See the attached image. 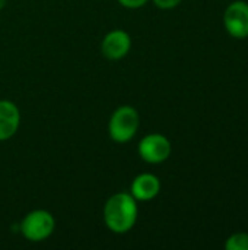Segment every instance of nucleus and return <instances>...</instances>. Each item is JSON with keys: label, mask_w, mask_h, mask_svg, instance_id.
Here are the masks:
<instances>
[{"label": "nucleus", "mask_w": 248, "mask_h": 250, "mask_svg": "<svg viewBox=\"0 0 248 250\" xmlns=\"http://www.w3.org/2000/svg\"><path fill=\"white\" fill-rule=\"evenodd\" d=\"M139 217V202L130 192H117L111 195L102 209L105 227L115 234L129 233Z\"/></svg>", "instance_id": "f257e3e1"}, {"label": "nucleus", "mask_w": 248, "mask_h": 250, "mask_svg": "<svg viewBox=\"0 0 248 250\" xmlns=\"http://www.w3.org/2000/svg\"><path fill=\"white\" fill-rule=\"evenodd\" d=\"M140 127V114L133 105L117 107L108 122V135L115 144L130 142Z\"/></svg>", "instance_id": "f03ea898"}, {"label": "nucleus", "mask_w": 248, "mask_h": 250, "mask_svg": "<svg viewBox=\"0 0 248 250\" xmlns=\"http://www.w3.org/2000/svg\"><path fill=\"white\" fill-rule=\"evenodd\" d=\"M56 230V218L47 209H34L19 223V231L25 240L32 243L45 242Z\"/></svg>", "instance_id": "7ed1b4c3"}, {"label": "nucleus", "mask_w": 248, "mask_h": 250, "mask_svg": "<svg viewBox=\"0 0 248 250\" xmlns=\"http://www.w3.org/2000/svg\"><path fill=\"white\" fill-rule=\"evenodd\" d=\"M137 154L140 160L148 164H162L171 157L172 145L171 141L162 133H148L140 139Z\"/></svg>", "instance_id": "20e7f679"}, {"label": "nucleus", "mask_w": 248, "mask_h": 250, "mask_svg": "<svg viewBox=\"0 0 248 250\" xmlns=\"http://www.w3.org/2000/svg\"><path fill=\"white\" fill-rule=\"evenodd\" d=\"M224 28L235 40L248 38V3L235 0L224 12Z\"/></svg>", "instance_id": "39448f33"}, {"label": "nucleus", "mask_w": 248, "mask_h": 250, "mask_svg": "<svg viewBox=\"0 0 248 250\" xmlns=\"http://www.w3.org/2000/svg\"><path fill=\"white\" fill-rule=\"evenodd\" d=\"M132 48V37L124 29H113L101 41V53L108 60L124 59Z\"/></svg>", "instance_id": "423d86ee"}, {"label": "nucleus", "mask_w": 248, "mask_h": 250, "mask_svg": "<svg viewBox=\"0 0 248 250\" xmlns=\"http://www.w3.org/2000/svg\"><path fill=\"white\" fill-rule=\"evenodd\" d=\"M161 192V180L153 173L137 174L130 185V195L137 202H149Z\"/></svg>", "instance_id": "0eeeda50"}, {"label": "nucleus", "mask_w": 248, "mask_h": 250, "mask_svg": "<svg viewBox=\"0 0 248 250\" xmlns=\"http://www.w3.org/2000/svg\"><path fill=\"white\" fill-rule=\"evenodd\" d=\"M20 126V111L10 100H0V142L9 141Z\"/></svg>", "instance_id": "6e6552de"}, {"label": "nucleus", "mask_w": 248, "mask_h": 250, "mask_svg": "<svg viewBox=\"0 0 248 250\" xmlns=\"http://www.w3.org/2000/svg\"><path fill=\"white\" fill-rule=\"evenodd\" d=\"M225 250H248V233L238 231L231 234L224 245Z\"/></svg>", "instance_id": "1a4fd4ad"}, {"label": "nucleus", "mask_w": 248, "mask_h": 250, "mask_svg": "<svg viewBox=\"0 0 248 250\" xmlns=\"http://www.w3.org/2000/svg\"><path fill=\"white\" fill-rule=\"evenodd\" d=\"M152 1L161 10H171V9H175L183 0H152Z\"/></svg>", "instance_id": "9d476101"}, {"label": "nucleus", "mask_w": 248, "mask_h": 250, "mask_svg": "<svg viewBox=\"0 0 248 250\" xmlns=\"http://www.w3.org/2000/svg\"><path fill=\"white\" fill-rule=\"evenodd\" d=\"M117 1H118L123 7L134 10V9L143 7V6L148 4V1H151V0H117Z\"/></svg>", "instance_id": "9b49d317"}, {"label": "nucleus", "mask_w": 248, "mask_h": 250, "mask_svg": "<svg viewBox=\"0 0 248 250\" xmlns=\"http://www.w3.org/2000/svg\"><path fill=\"white\" fill-rule=\"evenodd\" d=\"M6 3H7V0H0V10L6 6Z\"/></svg>", "instance_id": "f8f14e48"}]
</instances>
